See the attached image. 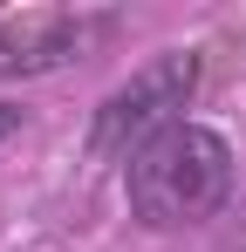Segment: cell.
Segmentation results:
<instances>
[{"mask_svg":"<svg viewBox=\"0 0 246 252\" xmlns=\"http://www.w3.org/2000/svg\"><path fill=\"white\" fill-rule=\"evenodd\" d=\"M123 184H130V211L144 218V225H192L205 211L226 205V191H233V150H226V136L205 123H178L151 136L130 170H123Z\"/></svg>","mask_w":246,"mask_h":252,"instance_id":"1","label":"cell"},{"mask_svg":"<svg viewBox=\"0 0 246 252\" xmlns=\"http://www.w3.org/2000/svg\"><path fill=\"white\" fill-rule=\"evenodd\" d=\"M192 89H199V55H164L151 62L144 75H130V82L96 109V150H144L151 136L164 129H178V109L192 102Z\"/></svg>","mask_w":246,"mask_h":252,"instance_id":"2","label":"cell"},{"mask_svg":"<svg viewBox=\"0 0 246 252\" xmlns=\"http://www.w3.org/2000/svg\"><path fill=\"white\" fill-rule=\"evenodd\" d=\"M110 34V14H21L0 28V68H62Z\"/></svg>","mask_w":246,"mask_h":252,"instance_id":"3","label":"cell"},{"mask_svg":"<svg viewBox=\"0 0 246 252\" xmlns=\"http://www.w3.org/2000/svg\"><path fill=\"white\" fill-rule=\"evenodd\" d=\"M14 123H21V116H14V109H7V102H0V143H7V136H14Z\"/></svg>","mask_w":246,"mask_h":252,"instance_id":"4","label":"cell"}]
</instances>
